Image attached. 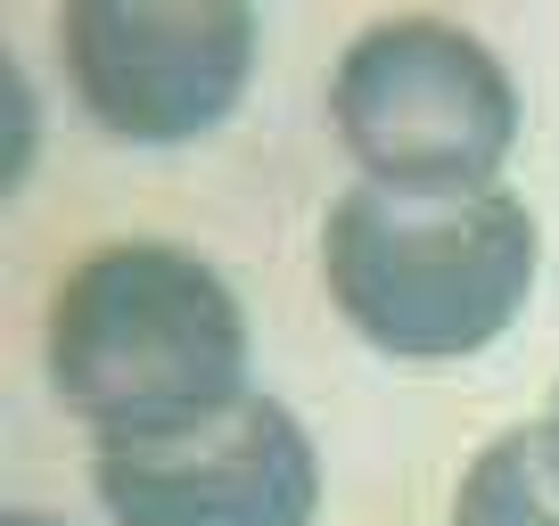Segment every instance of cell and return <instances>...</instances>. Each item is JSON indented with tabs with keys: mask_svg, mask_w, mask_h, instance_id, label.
<instances>
[{
	"mask_svg": "<svg viewBox=\"0 0 559 526\" xmlns=\"http://www.w3.org/2000/svg\"><path fill=\"white\" fill-rule=\"evenodd\" d=\"M74 99L140 148L198 141L223 123L255 67V9L247 0H83L58 25Z\"/></svg>",
	"mask_w": 559,
	"mask_h": 526,
	"instance_id": "cell-4",
	"label": "cell"
},
{
	"mask_svg": "<svg viewBox=\"0 0 559 526\" xmlns=\"http://www.w3.org/2000/svg\"><path fill=\"white\" fill-rule=\"evenodd\" d=\"M50 379L99 444L190 437L247 395V313L190 247H99L50 297Z\"/></svg>",
	"mask_w": 559,
	"mask_h": 526,
	"instance_id": "cell-1",
	"label": "cell"
},
{
	"mask_svg": "<svg viewBox=\"0 0 559 526\" xmlns=\"http://www.w3.org/2000/svg\"><path fill=\"white\" fill-rule=\"evenodd\" d=\"M9 526H58V518H41V510H17V518H9Z\"/></svg>",
	"mask_w": 559,
	"mask_h": 526,
	"instance_id": "cell-8",
	"label": "cell"
},
{
	"mask_svg": "<svg viewBox=\"0 0 559 526\" xmlns=\"http://www.w3.org/2000/svg\"><path fill=\"white\" fill-rule=\"evenodd\" d=\"M535 444H543V469H551V486H559V386H551V411L535 420Z\"/></svg>",
	"mask_w": 559,
	"mask_h": 526,
	"instance_id": "cell-7",
	"label": "cell"
},
{
	"mask_svg": "<svg viewBox=\"0 0 559 526\" xmlns=\"http://www.w3.org/2000/svg\"><path fill=\"white\" fill-rule=\"evenodd\" d=\"M453 526H559V486L543 469L535 428H502L469 461V477L453 493Z\"/></svg>",
	"mask_w": 559,
	"mask_h": 526,
	"instance_id": "cell-6",
	"label": "cell"
},
{
	"mask_svg": "<svg viewBox=\"0 0 559 526\" xmlns=\"http://www.w3.org/2000/svg\"><path fill=\"white\" fill-rule=\"evenodd\" d=\"M91 486L116 526H313L321 461L288 404L239 395L190 437L99 444Z\"/></svg>",
	"mask_w": 559,
	"mask_h": 526,
	"instance_id": "cell-5",
	"label": "cell"
},
{
	"mask_svg": "<svg viewBox=\"0 0 559 526\" xmlns=\"http://www.w3.org/2000/svg\"><path fill=\"white\" fill-rule=\"evenodd\" d=\"M543 263L535 206L519 190L469 198H403V190H346L321 223V280L330 304L403 362H453L519 321Z\"/></svg>",
	"mask_w": 559,
	"mask_h": 526,
	"instance_id": "cell-2",
	"label": "cell"
},
{
	"mask_svg": "<svg viewBox=\"0 0 559 526\" xmlns=\"http://www.w3.org/2000/svg\"><path fill=\"white\" fill-rule=\"evenodd\" d=\"M330 116L354 165L403 198L493 190L519 141V91L502 58L444 17H395L354 34L330 83Z\"/></svg>",
	"mask_w": 559,
	"mask_h": 526,
	"instance_id": "cell-3",
	"label": "cell"
}]
</instances>
